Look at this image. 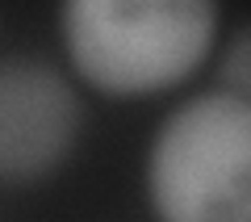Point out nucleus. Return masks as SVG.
Wrapping results in <instances>:
<instances>
[{
	"label": "nucleus",
	"instance_id": "obj_1",
	"mask_svg": "<svg viewBox=\"0 0 251 222\" xmlns=\"http://www.w3.org/2000/svg\"><path fill=\"white\" fill-rule=\"evenodd\" d=\"M222 9L209 0H67L63 59L100 97H155L180 88L214 59Z\"/></svg>",
	"mask_w": 251,
	"mask_h": 222
},
{
	"label": "nucleus",
	"instance_id": "obj_2",
	"mask_svg": "<svg viewBox=\"0 0 251 222\" xmlns=\"http://www.w3.org/2000/svg\"><path fill=\"white\" fill-rule=\"evenodd\" d=\"M155 222H251V105L218 88L176 101L147 139Z\"/></svg>",
	"mask_w": 251,
	"mask_h": 222
},
{
	"label": "nucleus",
	"instance_id": "obj_3",
	"mask_svg": "<svg viewBox=\"0 0 251 222\" xmlns=\"http://www.w3.org/2000/svg\"><path fill=\"white\" fill-rule=\"evenodd\" d=\"M84 134L80 88L42 55L0 59V185L25 189L54 176Z\"/></svg>",
	"mask_w": 251,
	"mask_h": 222
},
{
	"label": "nucleus",
	"instance_id": "obj_4",
	"mask_svg": "<svg viewBox=\"0 0 251 222\" xmlns=\"http://www.w3.org/2000/svg\"><path fill=\"white\" fill-rule=\"evenodd\" d=\"M214 88L251 105V17L239 21L214 46Z\"/></svg>",
	"mask_w": 251,
	"mask_h": 222
}]
</instances>
